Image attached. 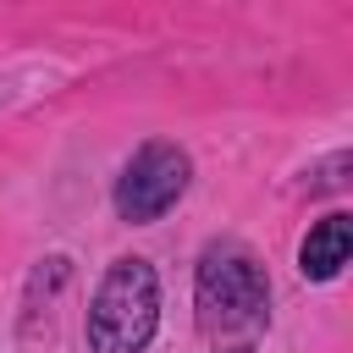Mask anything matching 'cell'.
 Instances as JSON below:
<instances>
[{"label":"cell","instance_id":"6da1fadb","mask_svg":"<svg viewBox=\"0 0 353 353\" xmlns=\"http://www.w3.org/2000/svg\"><path fill=\"white\" fill-rule=\"evenodd\" d=\"M193 303H199V325L210 336H254L270 314V281L265 265L243 248V243H210L199 254V276H193Z\"/></svg>","mask_w":353,"mask_h":353},{"label":"cell","instance_id":"7a4b0ae2","mask_svg":"<svg viewBox=\"0 0 353 353\" xmlns=\"http://www.w3.org/2000/svg\"><path fill=\"white\" fill-rule=\"evenodd\" d=\"M160 325V281L149 259H116L88 303L94 353H143Z\"/></svg>","mask_w":353,"mask_h":353},{"label":"cell","instance_id":"3957f363","mask_svg":"<svg viewBox=\"0 0 353 353\" xmlns=\"http://www.w3.org/2000/svg\"><path fill=\"white\" fill-rule=\"evenodd\" d=\"M188 176H193L188 149H176V143H165V138L143 143V149L127 160L121 182H116V215L132 221V226L160 221V215L188 193Z\"/></svg>","mask_w":353,"mask_h":353},{"label":"cell","instance_id":"277c9868","mask_svg":"<svg viewBox=\"0 0 353 353\" xmlns=\"http://www.w3.org/2000/svg\"><path fill=\"white\" fill-rule=\"evenodd\" d=\"M353 254V215H325L309 226V237L298 243V270L309 281H331Z\"/></svg>","mask_w":353,"mask_h":353},{"label":"cell","instance_id":"5b68a950","mask_svg":"<svg viewBox=\"0 0 353 353\" xmlns=\"http://www.w3.org/2000/svg\"><path fill=\"white\" fill-rule=\"evenodd\" d=\"M226 353H243V347H226Z\"/></svg>","mask_w":353,"mask_h":353}]
</instances>
